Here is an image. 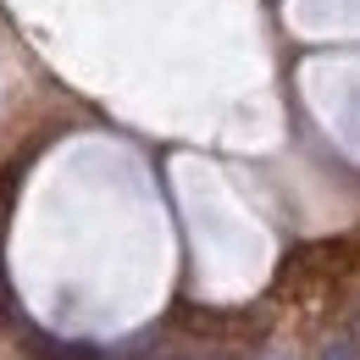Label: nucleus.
Returning <instances> with one entry per match:
<instances>
[{"instance_id":"obj_1","label":"nucleus","mask_w":360,"mask_h":360,"mask_svg":"<svg viewBox=\"0 0 360 360\" xmlns=\"http://www.w3.org/2000/svg\"><path fill=\"white\" fill-rule=\"evenodd\" d=\"M28 344H34V355H39V360H100L89 344H50V338H39L34 327H28Z\"/></svg>"},{"instance_id":"obj_2","label":"nucleus","mask_w":360,"mask_h":360,"mask_svg":"<svg viewBox=\"0 0 360 360\" xmlns=\"http://www.w3.org/2000/svg\"><path fill=\"white\" fill-rule=\"evenodd\" d=\"M321 360H360V344L355 338H333V344L321 349Z\"/></svg>"},{"instance_id":"obj_3","label":"nucleus","mask_w":360,"mask_h":360,"mask_svg":"<svg viewBox=\"0 0 360 360\" xmlns=\"http://www.w3.org/2000/svg\"><path fill=\"white\" fill-rule=\"evenodd\" d=\"M6 305H11V300H6V277H0V316H6Z\"/></svg>"},{"instance_id":"obj_4","label":"nucleus","mask_w":360,"mask_h":360,"mask_svg":"<svg viewBox=\"0 0 360 360\" xmlns=\"http://www.w3.org/2000/svg\"><path fill=\"white\" fill-rule=\"evenodd\" d=\"M266 360H294V355H266Z\"/></svg>"}]
</instances>
